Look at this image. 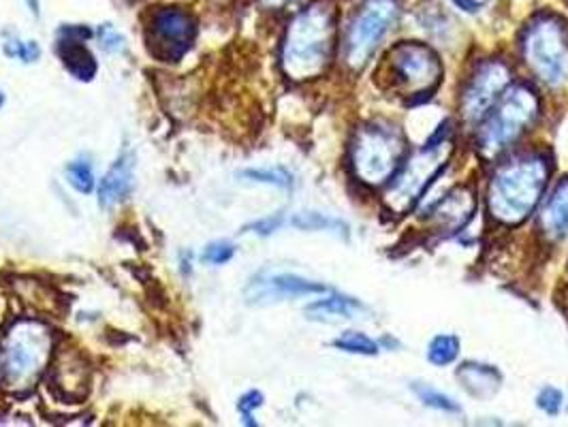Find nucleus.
I'll list each match as a JSON object with an SVG mask.
<instances>
[{"mask_svg":"<svg viewBox=\"0 0 568 427\" xmlns=\"http://www.w3.org/2000/svg\"><path fill=\"white\" fill-rule=\"evenodd\" d=\"M511 84V69L505 60H484L468 78L462 94V115L481 122Z\"/></svg>","mask_w":568,"mask_h":427,"instance_id":"9d476101","label":"nucleus"},{"mask_svg":"<svg viewBox=\"0 0 568 427\" xmlns=\"http://www.w3.org/2000/svg\"><path fill=\"white\" fill-rule=\"evenodd\" d=\"M261 406H263V396H261L258 392H248L244 398L237 401V408H240V413L244 415V419H246L248 426H255L253 413H255L256 408H261Z\"/></svg>","mask_w":568,"mask_h":427,"instance_id":"c85d7f7f","label":"nucleus"},{"mask_svg":"<svg viewBox=\"0 0 568 427\" xmlns=\"http://www.w3.org/2000/svg\"><path fill=\"white\" fill-rule=\"evenodd\" d=\"M385 80L399 96L419 99L436 90L443 80V64L432 48L404 41L385 58Z\"/></svg>","mask_w":568,"mask_h":427,"instance_id":"6e6552de","label":"nucleus"},{"mask_svg":"<svg viewBox=\"0 0 568 427\" xmlns=\"http://www.w3.org/2000/svg\"><path fill=\"white\" fill-rule=\"evenodd\" d=\"M267 7H283L284 2H288V0H263Z\"/></svg>","mask_w":568,"mask_h":427,"instance_id":"2f4dec72","label":"nucleus"},{"mask_svg":"<svg viewBox=\"0 0 568 427\" xmlns=\"http://www.w3.org/2000/svg\"><path fill=\"white\" fill-rule=\"evenodd\" d=\"M82 30H62V37L58 41V54L62 58L69 73H73L78 80H92L97 73V62L92 54L85 50L82 39H78Z\"/></svg>","mask_w":568,"mask_h":427,"instance_id":"2eb2a0df","label":"nucleus"},{"mask_svg":"<svg viewBox=\"0 0 568 427\" xmlns=\"http://www.w3.org/2000/svg\"><path fill=\"white\" fill-rule=\"evenodd\" d=\"M0 105H2V92H0Z\"/></svg>","mask_w":568,"mask_h":427,"instance_id":"473e14b6","label":"nucleus"},{"mask_svg":"<svg viewBox=\"0 0 568 427\" xmlns=\"http://www.w3.org/2000/svg\"><path fill=\"white\" fill-rule=\"evenodd\" d=\"M406 143L399 129L387 122H368L351 142V167L359 182L383 186L398 173Z\"/></svg>","mask_w":568,"mask_h":427,"instance_id":"39448f33","label":"nucleus"},{"mask_svg":"<svg viewBox=\"0 0 568 427\" xmlns=\"http://www.w3.org/2000/svg\"><path fill=\"white\" fill-rule=\"evenodd\" d=\"M521 57L542 84L560 85L568 78V29L554 16H540L521 37Z\"/></svg>","mask_w":568,"mask_h":427,"instance_id":"0eeeda50","label":"nucleus"},{"mask_svg":"<svg viewBox=\"0 0 568 427\" xmlns=\"http://www.w3.org/2000/svg\"><path fill=\"white\" fill-rule=\"evenodd\" d=\"M459 355V340L452 336V334H445V336H436L434 340L429 342L427 346V359L443 368V366H449L454 364Z\"/></svg>","mask_w":568,"mask_h":427,"instance_id":"6ab92c4d","label":"nucleus"},{"mask_svg":"<svg viewBox=\"0 0 568 427\" xmlns=\"http://www.w3.org/2000/svg\"><path fill=\"white\" fill-rule=\"evenodd\" d=\"M537 404H539L542 413L556 417L562 410V406H565V396L556 387H545V389H540V394L537 396Z\"/></svg>","mask_w":568,"mask_h":427,"instance_id":"a878e982","label":"nucleus"},{"mask_svg":"<svg viewBox=\"0 0 568 427\" xmlns=\"http://www.w3.org/2000/svg\"><path fill=\"white\" fill-rule=\"evenodd\" d=\"M398 18V0H364L344 32V64L362 69L396 27Z\"/></svg>","mask_w":568,"mask_h":427,"instance_id":"1a4fd4ad","label":"nucleus"},{"mask_svg":"<svg viewBox=\"0 0 568 427\" xmlns=\"http://www.w3.org/2000/svg\"><path fill=\"white\" fill-rule=\"evenodd\" d=\"M150 52L163 60L184 57L195 39V22L186 11L161 9L152 16Z\"/></svg>","mask_w":568,"mask_h":427,"instance_id":"9b49d317","label":"nucleus"},{"mask_svg":"<svg viewBox=\"0 0 568 427\" xmlns=\"http://www.w3.org/2000/svg\"><path fill=\"white\" fill-rule=\"evenodd\" d=\"M278 227H281V218H267V221H261V223L253 225L256 233H261V235H270L272 231H276Z\"/></svg>","mask_w":568,"mask_h":427,"instance_id":"c756f323","label":"nucleus"},{"mask_svg":"<svg viewBox=\"0 0 568 427\" xmlns=\"http://www.w3.org/2000/svg\"><path fill=\"white\" fill-rule=\"evenodd\" d=\"M133 163L135 156L126 150L118 161L114 167L105 173L99 186V203L103 207H112L115 203L126 200L133 191Z\"/></svg>","mask_w":568,"mask_h":427,"instance_id":"4468645a","label":"nucleus"},{"mask_svg":"<svg viewBox=\"0 0 568 427\" xmlns=\"http://www.w3.org/2000/svg\"><path fill=\"white\" fill-rule=\"evenodd\" d=\"M457 378L464 385V389L475 398H491L503 385L500 372L477 362H468L459 366Z\"/></svg>","mask_w":568,"mask_h":427,"instance_id":"f3484780","label":"nucleus"},{"mask_svg":"<svg viewBox=\"0 0 568 427\" xmlns=\"http://www.w3.org/2000/svg\"><path fill=\"white\" fill-rule=\"evenodd\" d=\"M233 255H235V246L233 244H229V242H214V244H210L205 248V253L201 255V258L205 263H212V265H223V263L231 261Z\"/></svg>","mask_w":568,"mask_h":427,"instance_id":"bb28decb","label":"nucleus"},{"mask_svg":"<svg viewBox=\"0 0 568 427\" xmlns=\"http://www.w3.org/2000/svg\"><path fill=\"white\" fill-rule=\"evenodd\" d=\"M334 346L346 350V353H355V355H376L378 353V344L359 332L342 334L341 338L334 342Z\"/></svg>","mask_w":568,"mask_h":427,"instance_id":"4be33fe9","label":"nucleus"},{"mask_svg":"<svg viewBox=\"0 0 568 427\" xmlns=\"http://www.w3.org/2000/svg\"><path fill=\"white\" fill-rule=\"evenodd\" d=\"M336 43V11L329 2H314L300 11L284 34V75L293 82L318 78L332 62Z\"/></svg>","mask_w":568,"mask_h":427,"instance_id":"f03ea898","label":"nucleus"},{"mask_svg":"<svg viewBox=\"0 0 568 427\" xmlns=\"http://www.w3.org/2000/svg\"><path fill=\"white\" fill-rule=\"evenodd\" d=\"M475 210H477L475 193L466 186H459L454 189L445 200L436 201L427 214L432 218V225H436V228L443 231L445 235H452L470 223Z\"/></svg>","mask_w":568,"mask_h":427,"instance_id":"ddd939ff","label":"nucleus"},{"mask_svg":"<svg viewBox=\"0 0 568 427\" xmlns=\"http://www.w3.org/2000/svg\"><path fill=\"white\" fill-rule=\"evenodd\" d=\"M413 392L419 396V399H422L426 406H432V408L443 410V413H459V404H457L454 398H449V396L436 392V389L429 387V385L415 383V385H413Z\"/></svg>","mask_w":568,"mask_h":427,"instance_id":"412c9836","label":"nucleus"},{"mask_svg":"<svg viewBox=\"0 0 568 427\" xmlns=\"http://www.w3.org/2000/svg\"><path fill=\"white\" fill-rule=\"evenodd\" d=\"M540 112L539 94L528 84L511 85L485 115L477 145L485 159L507 152L535 124Z\"/></svg>","mask_w":568,"mask_h":427,"instance_id":"20e7f679","label":"nucleus"},{"mask_svg":"<svg viewBox=\"0 0 568 427\" xmlns=\"http://www.w3.org/2000/svg\"><path fill=\"white\" fill-rule=\"evenodd\" d=\"M362 311H364V306L357 299L332 295L327 299L311 304L306 308V314L314 321H329V318H353L355 314L362 313Z\"/></svg>","mask_w":568,"mask_h":427,"instance_id":"a211bd4d","label":"nucleus"},{"mask_svg":"<svg viewBox=\"0 0 568 427\" xmlns=\"http://www.w3.org/2000/svg\"><path fill=\"white\" fill-rule=\"evenodd\" d=\"M551 175L547 154L528 152L503 163L487 186V212L496 223L521 225L537 210Z\"/></svg>","mask_w":568,"mask_h":427,"instance_id":"f257e3e1","label":"nucleus"},{"mask_svg":"<svg viewBox=\"0 0 568 427\" xmlns=\"http://www.w3.org/2000/svg\"><path fill=\"white\" fill-rule=\"evenodd\" d=\"M67 177L69 184L78 191V193H90L94 189V175L92 167L85 161H75L67 167Z\"/></svg>","mask_w":568,"mask_h":427,"instance_id":"5701e85b","label":"nucleus"},{"mask_svg":"<svg viewBox=\"0 0 568 427\" xmlns=\"http://www.w3.org/2000/svg\"><path fill=\"white\" fill-rule=\"evenodd\" d=\"M454 152L452 133L438 131L419 152H415L406 163L399 165L398 173L387 191V207L394 214L408 212L417 201L424 197L434 177L445 170Z\"/></svg>","mask_w":568,"mask_h":427,"instance_id":"423d86ee","label":"nucleus"},{"mask_svg":"<svg viewBox=\"0 0 568 427\" xmlns=\"http://www.w3.org/2000/svg\"><path fill=\"white\" fill-rule=\"evenodd\" d=\"M540 228L549 240H562L568 235V177L558 184L554 195L540 212Z\"/></svg>","mask_w":568,"mask_h":427,"instance_id":"dca6fc26","label":"nucleus"},{"mask_svg":"<svg viewBox=\"0 0 568 427\" xmlns=\"http://www.w3.org/2000/svg\"><path fill=\"white\" fill-rule=\"evenodd\" d=\"M29 2V9L34 13V16H39V0H27Z\"/></svg>","mask_w":568,"mask_h":427,"instance_id":"7c9ffc66","label":"nucleus"},{"mask_svg":"<svg viewBox=\"0 0 568 427\" xmlns=\"http://www.w3.org/2000/svg\"><path fill=\"white\" fill-rule=\"evenodd\" d=\"M52 332L39 321H18L0 346V383L9 394L34 389L52 357Z\"/></svg>","mask_w":568,"mask_h":427,"instance_id":"7ed1b4c3","label":"nucleus"},{"mask_svg":"<svg viewBox=\"0 0 568 427\" xmlns=\"http://www.w3.org/2000/svg\"><path fill=\"white\" fill-rule=\"evenodd\" d=\"M242 177H251L253 182H263V184H272L278 189H291L293 180L291 173L284 170H248L242 173Z\"/></svg>","mask_w":568,"mask_h":427,"instance_id":"393cba45","label":"nucleus"},{"mask_svg":"<svg viewBox=\"0 0 568 427\" xmlns=\"http://www.w3.org/2000/svg\"><path fill=\"white\" fill-rule=\"evenodd\" d=\"M291 225L297 228H304V231H321V228H329V231H336L341 233L342 237L348 235V227L336 221V218H329L325 214H318V212H302V214H295Z\"/></svg>","mask_w":568,"mask_h":427,"instance_id":"aec40b11","label":"nucleus"},{"mask_svg":"<svg viewBox=\"0 0 568 427\" xmlns=\"http://www.w3.org/2000/svg\"><path fill=\"white\" fill-rule=\"evenodd\" d=\"M329 288L318 285L313 281L293 276V274H276V276H261L246 288V297L251 304H272L293 297H306V295H321Z\"/></svg>","mask_w":568,"mask_h":427,"instance_id":"f8f14e48","label":"nucleus"},{"mask_svg":"<svg viewBox=\"0 0 568 427\" xmlns=\"http://www.w3.org/2000/svg\"><path fill=\"white\" fill-rule=\"evenodd\" d=\"M4 52L7 57L18 58L22 62H34L41 57V50L34 41H20L18 37H7L4 39Z\"/></svg>","mask_w":568,"mask_h":427,"instance_id":"b1692460","label":"nucleus"},{"mask_svg":"<svg viewBox=\"0 0 568 427\" xmlns=\"http://www.w3.org/2000/svg\"><path fill=\"white\" fill-rule=\"evenodd\" d=\"M99 39H101L103 50H108V52H112V54H115V52H124V37H122L112 24H103V27L99 29Z\"/></svg>","mask_w":568,"mask_h":427,"instance_id":"cd10ccee","label":"nucleus"}]
</instances>
